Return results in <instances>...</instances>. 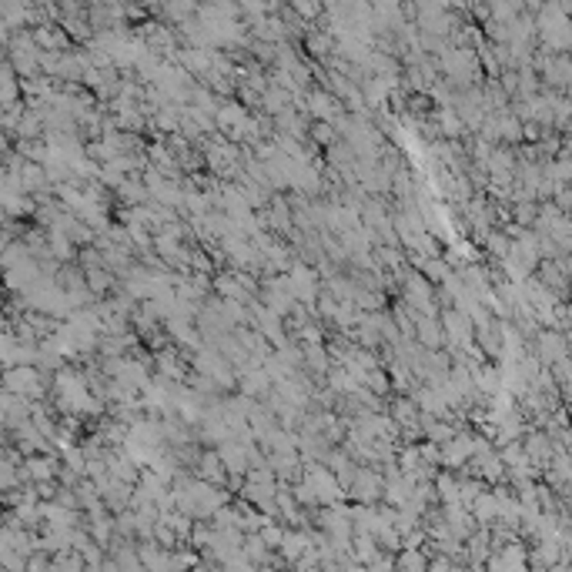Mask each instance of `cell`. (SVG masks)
I'll use <instances>...</instances> for the list:
<instances>
[{"label": "cell", "instance_id": "6da1fadb", "mask_svg": "<svg viewBox=\"0 0 572 572\" xmlns=\"http://www.w3.org/2000/svg\"><path fill=\"white\" fill-rule=\"evenodd\" d=\"M7 388L20 392V395H37L40 392V379H37L34 368H17V372L7 375Z\"/></svg>", "mask_w": 572, "mask_h": 572}, {"label": "cell", "instance_id": "7a4b0ae2", "mask_svg": "<svg viewBox=\"0 0 572 572\" xmlns=\"http://www.w3.org/2000/svg\"><path fill=\"white\" fill-rule=\"evenodd\" d=\"M312 111L318 118H335L338 111H335V101H331L328 94H312Z\"/></svg>", "mask_w": 572, "mask_h": 572}]
</instances>
